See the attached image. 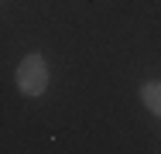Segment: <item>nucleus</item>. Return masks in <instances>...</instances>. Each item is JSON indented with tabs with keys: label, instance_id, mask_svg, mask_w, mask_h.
I'll return each instance as SVG.
<instances>
[{
	"label": "nucleus",
	"instance_id": "nucleus-2",
	"mask_svg": "<svg viewBox=\"0 0 161 154\" xmlns=\"http://www.w3.org/2000/svg\"><path fill=\"white\" fill-rule=\"evenodd\" d=\"M141 99H144V106L154 117H161V82H144L141 86Z\"/></svg>",
	"mask_w": 161,
	"mask_h": 154
},
{
	"label": "nucleus",
	"instance_id": "nucleus-1",
	"mask_svg": "<svg viewBox=\"0 0 161 154\" xmlns=\"http://www.w3.org/2000/svg\"><path fill=\"white\" fill-rule=\"evenodd\" d=\"M14 79H17V89L24 96H41L48 89V62H45V55L31 52L28 58L17 65V75Z\"/></svg>",
	"mask_w": 161,
	"mask_h": 154
}]
</instances>
